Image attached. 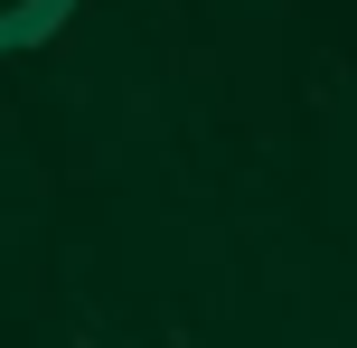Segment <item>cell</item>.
Segmentation results:
<instances>
[{
    "instance_id": "cell-1",
    "label": "cell",
    "mask_w": 357,
    "mask_h": 348,
    "mask_svg": "<svg viewBox=\"0 0 357 348\" xmlns=\"http://www.w3.org/2000/svg\"><path fill=\"white\" fill-rule=\"evenodd\" d=\"M66 10H75V0H29V10H10V19H0V56H10V47H38V38H56V29H66Z\"/></svg>"
}]
</instances>
